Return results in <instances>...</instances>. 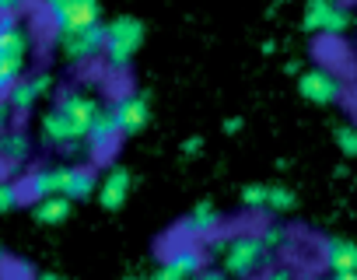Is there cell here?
Wrapping results in <instances>:
<instances>
[{"label": "cell", "mask_w": 357, "mask_h": 280, "mask_svg": "<svg viewBox=\"0 0 357 280\" xmlns=\"http://www.w3.org/2000/svg\"><path fill=\"white\" fill-rule=\"evenodd\" d=\"M102 102L84 95V91H67L60 95V102L43 116L39 130H43V140L50 148H74L88 137L95 116H98Z\"/></svg>", "instance_id": "obj_1"}, {"label": "cell", "mask_w": 357, "mask_h": 280, "mask_svg": "<svg viewBox=\"0 0 357 280\" xmlns=\"http://www.w3.org/2000/svg\"><path fill=\"white\" fill-rule=\"evenodd\" d=\"M63 193L70 200H88L98 193V179L91 165H56V169H39L25 179V200L53 196Z\"/></svg>", "instance_id": "obj_2"}, {"label": "cell", "mask_w": 357, "mask_h": 280, "mask_svg": "<svg viewBox=\"0 0 357 280\" xmlns=\"http://www.w3.org/2000/svg\"><path fill=\"white\" fill-rule=\"evenodd\" d=\"M211 256L221 259V270L231 273V277H252L259 270H266V263L273 259V249L263 242V235H235V238H218L211 242Z\"/></svg>", "instance_id": "obj_3"}, {"label": "cell", "mask_w": 357, "mask_h": 280, "mask_svg": "<svg viewBox=\"0 0 357 280\" xmlns=\"http://www.w3.org/2000/svg\"><path fill=\"white\" fill-rule=\"evenodd\" d=\"M29 53H32V32L15 15H4L0 18V95H8L25 77Z\"/></svg>", "instance_id": "obj_4"}, {"label": "cell", "mask_w": 357, "mask_h": 280, "mask_svg": "<svg viewBox=\"0 0 357 280\" xmlns=\"http://www.w3.org/2000/svg\"><path fill=\"white\" fill-rule=\"evenodd\" d=\"M144 46V22L133 15H119L112 22H105V63L112 74H126V67L133 63L137 49Z\"/></svg>", "instance_id": "obj_5"}, {"label": "cell", "mask_w": 357, "mask_h": 280, "mask_svg": "<svg viewBox=\"0 0 357 280\" xmlns=\"http://www.w3.org/2000/svg\"><path fill=\"white\" fill-rule=\"evenodd\" d=\"M43 11H46L50 25L56 29V36H63V32L98 25L102 22V0H43Z\"/></svg>", "instance_id": "obj_6"}, {"label": "cell", "mask_w": 357, "mask_h": 280, "mask_svg": "<svg viewBox=\"0 0 357 280\" xmlns=\"http://www.w3.org/2000/svg\"><path fill=\"white\" fill-rule=\"evenodd\" d=\"M56 46L67 63H88L105 49V22L77 29V32H63V36H56Z\"/></svg>", "instance_id": "obj_7"}, {"label": "cell", "mask_w": 357, "mask_h": 280, "mask_svg": "<svg viewBox=\"0 0 357 280\" xmlns=\"http://www.w3.org/2000/svg\"><path fill=\"white\" fill-rule=\"evenodd\" d=\"M207 256L197 242L190 245H178V249H168L161 266L154 270V280H183V277H200V270L207 266Z\"/></svg>", "instance_id": "obj_8"}, {"label": "cell", "mask_w": 357, "mask_h": 280, "mask_svg": "<svg viewBox=\"0 0 357 280\" xmlns=\"http://www.w3.org/2000/svg\"><path fill=\"white\" fill-rule=\"evenodd\" d=\"M305 32H326V36H343L350 29V11L336 0H308L305 18H301Z\"/></svg>", "instance_id": "obj_9"}, {"label": "cell", "mask_w": 357, "mask_h": 280, "mask_svg": "<svg viewBox=\"0 0 357 280\" xmlns=\"http://www.w3.org/2000/svg\"><path fill=\"white\" fill-rule=\"evenodd\" d=\"M298 91H301V98H308L315 105H333V102L343 98V81L333 70L315 67V70H305L298 77Z\"/></svg>", "instance_id": "obj_10"}, {"label": "cell", "mask_w": 357, "mask_h": 280, "mask_svg": "<svg viewBox=\"0 0 357 280\" xmlns=\"http://www.w3.org/2000/svg\"><path fill=\"white\" fill-rule=\"evenodd\" d=\"M119 137H123V130H119V123H116V116H112V105H102L98 116H95V123H91V130H88V137H84L91 158H95V162L105 158V155L119 144Z\"/></svg>", "instance_id": "obj_11"}, {"label": "cell", "mask_w": 357, "mask_h": 280, "mask_svg": "<svg viewBox=\"0 0 357 280\" xmlns=\"http://www.w3.org/2000/svg\"><path fill=\"white\" fill-rule=\"evenodd\" d=\"M319 256L326 270H333L340 280H357V242L350 238H326L319 245Z\"/></svg>", "instance_id": "obj_12"}, {"label": "cell", "mask_w": 357, "mask_h": 280, "mask_svg": "<svg viewBox=\"0 0 357 280\" xmlns=\"http://www.w3.org/2000/svg\"><path fill=\"white\" fill-rule=\"evenodd\" d=\"M112 116H116L123 137H133V133H140V130L151 123V105H147L144 95L126 91V95H119V98L112 102Z\"/></svg>", "instance_id": "obj_13"}, {"label": "cell", "mask_w": 357, "mask_h": 280, "mask_svg": "<svg viewBox=\"0 0 357 280\" xmlns=\"http://www.w3.org/2000/svg\"><path fill=\"white\" fill-rule=\"evenodd\" d=\"M53 88V77L50 74H32V77H22L11 91H8V105H11V112L15 116H25V112H32L36 109V102L46 95Z\"/></svg>", "instance_id": "obj_14"}, {"label": "cell", "mask_w": 357, "mask_h": 280, "mask_svg": "<svg viewBox=\"0 0 357 280\" xmlns=\"http://www.w3.org/2000/svg\"><path fill=\"white\" fill-rule=\"evenodd\" d=\"M130 186H133V176H130V169H123V165H116V169H109L105 176H102V182H98V203L105 207V210H119L123 203H126V196H130Z\"/></svg>", "instance_id": "obj_15"}, {"label": "cell", "mask_w": 357, "mask_h": 280, "mask_svg": "<svg viewBox=\"0 0 357 280\" xmlns=\"http://www.w3.org/2000/svg\"><path fill=\"white\" fill-rule=\"evenodd\" d=\"M218 228H221V217H218V210H214L211 203H197L183 221H178V235H186V238H193V242L214 238Z\"/></svg>", "instance_id": "obj_16"}, {"label": "cell", "mask_w": 357, "mask_h": 280, "mask_svg": "<svg viewBox=\"0 0 357 280\" xmlns=\"http://www.w3.org/2000/svg\"><path fill=\"white\" fill-rule=\"evenodd\" d=\"M70 207H74V200L63 196V193L39 196V200H32V217H36L39 224H63V221L70 217Z\"/></svg>", "instance_id": "obj_17"}, {"label": "cell", "mask_w": 357, "mask_h": 280, "mask_svg": "<svg viewBox=\"0 0 357 280\" xmlns=\"http://www.w3.org/2000/svg\"><path fill=\"white\" fill-rule=\"evenodd\" d=\"M0 155H4V162L15 169V165H22L29 155H32V144H29V137L25 133H0Z\"/></svg>", "instance_id": "obj_18"}, {"label": "cell", "mask_w": 357, "mask_h": 280, "mask_svg": "<svg viewBox=\"0 0 357 280\" xmlns=\"http://www.w3.org/2000/svg\"><path fill=\"white\" fill-rule=\"evenodd\" d=\"M294 207H298V196H294L287 186H270V189H266V210L284 214V210H294Z\"/></svg>", "instance_id": "obj_19"}, {"label": "cell", "mask_w": 357, "mask_h": 280, "mask_svg": "<svg viewBox=\"0 0 357 280\" xmlns=\"http://www.w3.org/2000/svg\"><path fill=\"white\" fill-rule=\"evenodd\" d=\"M22 200H25V186L0 179V214H11L15 207H22Z\"/></svg>", "instance_id": "obj_20"}, {"label": "cell", "mask_w": 357, "mask_h": 280, "mask_svg": "<svg viewBox=\"0 0 357 280\" xmlns=\"http://www.w3.org/2000/svg\"><path fill=\"white\" fill-rule=\"evenodd\" d=\"M266 182H252V186H245L242 189V203L249 207V210H266Z\"/></svg>", "instance_id": "obj_21"}, {"label": "cell", "mask_w": 357, "mask_h": 280, "mask_svg": "<svg viewBox=\"0 0 357 280\" xmlns=\"http://www.w3.org/2000/svg\"><path fill=\"white\" fill-rule=\"evenodd\" d=\"M259 235H263V242H266V245H270L273 252L287 249V242H291V231H287L284 224H266V228H263Z\"/></svg>", "instance_id": "obj_22"}, {"label": "cell", "mask_w": 357, "mask_h": 280, "mask_svg": "<svg viewBox=\"0 0 357 280\" xmlns=\"http://www.w3.org/2000/svg\"><path fill=\"white\" fill-rule=\"evenodd\" d=\"M336 148L347 158H357V126H340L336 130Z\"/></svg>", "instance_id": "obj_23"}, {"label": "cell", "mask_w": 357, "mask_h": 280, "mask_svg": "<svg viewBox=\"0 0 357 280\" xmlns=\"http://www.w3.org/2000/svg\"><path fill=\"white\" fill-rule=\"evenodd\" d=\"M25 8V0H0V18L4 15H18Z\"/></svg>", "instance_id": "obj_24"}, {"label": "cell", "mask_w": 357, "mask_h": 280, "mask_svg": "<svg viewBox=\"0 0 357 280\" xmlns=\"http://www.w3.org/2000/svg\"><path fill=\"white\" fill-rule=\"evenodd\" d=\"M15 112H11V105H8V95H0V130L8 126V119H11Z\"/></svg>", "instance_id": "obj_25"}, {"label": "cell", "mask_w": 357, "mask_h": 280, "mask_svg": "<svg viewBox=\"0 0 357 280\" xmlns=\"http://www.w3.org/2000/svg\"><path fill=\"white\" fill-rule=\"evenodd\" d=\"M225 130H228V133H235V130H242V119H238V116H231V119L225 123Z\"/></svg>", "instance_id": "obj_26"}, {"label": "cell", "mask_w": 357, "mask_h": 280, "mask_svg": "<svg viewBox=\"0 0 357 280\" xmlns=\"http://www.w3.org/2000/svg\"><path fill=\"white\" fill-rule=\"evenodd\" d=\"M4 172H8V162H4V155H0V179H4Z\"/></svg>", "instance_id": "obj_27"}, {"label": "cell", "mask_w": 357, "mask_h": 280, "mask_svg": "<svg viewBox=\"0 0 357 280\" xmlns=\"http://www.w3.org/2000/svg\"><path fill=\"white\" fill-rule=\"evenodd\" d=\"M0 259H4V245H0Z\"/></svg>", "instance_id": "obj_28"}, {"label": "cell", "mask_w": 357, "mask_h": 280, "mask_svg": "<svg viewBox=\"0 0 357 280\" xmlns=\"http://www.w3.org/2000/svg\"><path fill=\"white\" fill-rule=\"evenodd\" d=\"M0 273H4V259H0Z\"/></svg>", "instance_id": "obj_29"}]
</instances>
